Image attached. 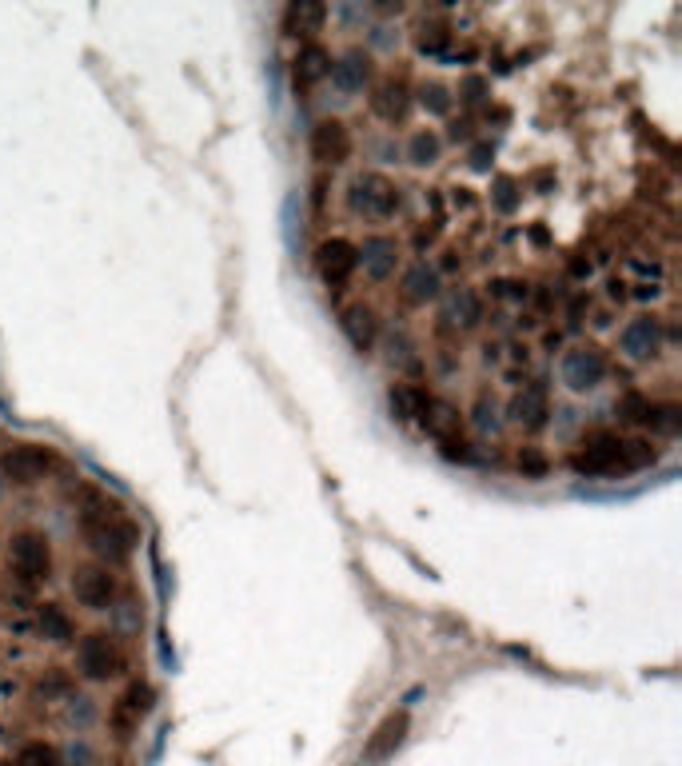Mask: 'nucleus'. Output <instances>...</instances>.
I'll return each mask as SVG.
<instances>
[{"label": "nucleus", "mask_w": 682, "mask_h": 766, "mask_svg": "<svg viewBox=\"0 0 682 766\" xmlns=\"http://www.w3.org/2000/svg\"><path fill=\"white\" fill-rule=\"evenodd\" d=\"M16 766H60L56 759V747L52 743H24L20 751H16Z\"/></svg>", "instance_id": "c85d7f7f"}, {"label": "nucleus", "mask_w": 682, "mask_h": 766, "mask_svg": "<svg viewBox=\"0 0 682 766\" xmlns=\"http://www.w3.org/2000/svg\"><path fill=\"white\" fill-rule=\"evenodd\" d=\"M403 196H399V184L379 176V172H363L355 184H351V208L367 220H391L399 212Z\"/></svg>", "instance_id": "7ed1b4c3"}, {"label": "nucleus", "mask_w": 682, "mask_h": 766, "mask_svg": "<svg viewBox=\"0 0 682 766\" xmlns=\"http://www.w3.org/2000/svg\"><path fill=\"white\" fill-rule=\"evenodd\" d=\"M328 72H332V52H328L324 44L308 40V44L300 48V56H296V68H292L296 88H312V84L328 80Z\"/></svg>", "instance_id": "aec40b11"}, {"label": "nucleus", "mask_w": 682, "mask_h": 766, "mask_svg": "<svg viewBox=\"0 0 682 766\" xmlns=\"http://www.w3.org/2000/svg\"><path fill=\"white\" fill-rule=\"evenodd\" d=\"M72 619H68V611L64 607H56V603H44L40 607V635L48 639V643H68L72 639Z\"/></svg>", "instance_id": "a878e982"}, {"label": "nucleus", "mask_w": 682, "mask_h": 766, "mask_svg": "<svg viewBox=\"0 0 682 766\" xmlns=\"http://www.w3.org/2000/svg\"><path fill=\"white\" fill-rule=\"evenodd\" d=\"M340 328H343V336L351 340V348H355V352H371V344H375V336H379V320H375V312H371V308H363V304L343 308Z\"/></svg>", "instance_id": "412c9836"}, {"label": "nucleus", "mask_w": 682, "mask_h": 766, "mask_svg": "<svg viewBox=\"0 0 682 766\" xmlns=\"http://www.w3.org/2000/svg\"><path fill=\"white\" fill-rule=\"evenodd\" d=\"M435 240H439V220H423V224L415 228V236H411V248H415V252H427Z\"/></svg>", "instance_id": "473e14b6"}, {"label": "nucleus", "mask_w": 682, "mask_h": 766, "mask_svg": "<svg viewBox=\"0 0 682 766\" xmlns=\"http://www.w3.org/2000/svg\"><path fill=\"white\" fill-rule=\"evenodd\" d=\"M328 20V8L324 4H288L284 8V32L288 36H300V40H312Z\"/></svg>", "instance_id": "b1692460"}, {"label": "nucleus", "mask_w": 682, "mask_h": 766, "mask_svg": "<svg viewBox=\"0 0 682 766\" xmlns=\"http://www.w3.org/2000/svg\"><path fill=\"white\" fill-rule=\"evenodd\" d=\"M52 467H56V455H52L48 447H40V443H12V447L0 455V475L12 479V483H20V487L40 483Z\"/></svg>", "instance_id": "39448f33"}, {"label": "nucleus", "mask_w": 682, "mask_h": 766, "mask_svg": "<svg viewBox=\"0 0 682 766\" xmlns=\"http://www.w3.org/2000/svg\"><path fill=\"white\" fill-rule=\"evenodd\" d=\"M8 555H12V567L24 583H40L52 571V547L40 531H16L8 543Z\"/></svg>", "instance_id": "423d86ee"}, {"label": "nucleus", "mask_w": 682, "mask_h": 766, "mask_svg": "<svg viewBox=\"0 0 682 766\" xmlns=\"http://www.w3.org/2000/svg\"><path fill=\"white\" fill-rule=\"evenodd\" d=\"M419 104H423L427 112H435V116H447V112H451V92L431 80V84L419 88Z\"/></svg>", "instance_id": "7c9ffc66"}, {"label": "nucleus", "mask_w": 682, "mask_h": 766, "mask_svg": "<svg viewBox=\"0 0 682 766\" xmlns=\"http://www.w3.org/2000/svg\"><path fill=\"white\" fill-rule=\"evenodd\" d=\"M152 699H156V691L148 687V683H132L120 699H116V707H112V727H116V735H132L144 719H148V711H152Z\"/></svg>", "instance_id": "f8f14e48"}, {"label": "nucleus", "mask_w": 682, "mask_h": 766, "mask_svg": "<svg viewBox=\"0 0 682 766\" xmlns=\"http://www.w3.org/2000/svg\"><path fill=\"white\" fill-rule=\"evenodd\" d=\"M407 160L411 164H435L439 160V136L431 128H419L411 140H407Z\"/></svg>", "instance_id": "cd10ccee"}, {"label": "nucleus", "mask_w": 682, "mask_h": 766, "mask_svg": "<svg viewBox=\"0 0 682 766\" xmlns=\"http://www.w3.org/2000/svg\"><path fill=\"white\" fill-rule=\"evenodd\" d=\"M559 372H563V383H567L571 391H595L599 383L607 380L611 364H607V356H603L599 348H591V344H575V348H567Z\"/></svg>", "instance_id": "0eeeda50"}, {"label": "nucleus", "mask_w": 682, "mask_h": 766, "mask_svg": "<svg viewBox=\"0 0 682 766\" xmlns=\"http://www.w3.org/2000/svg\"><path fill=\"white\" fill-rule=\"evenodd\" d=\"M495 296H499V300H511V304H523V300H527V284H519V280H499V284H495Z\"/></svg>", "instance_id": "f704fd0d"}, {"label": "nucleus", "mask_w": 682, "mask_h": 766, "mask_svg": "<svg viewBox=\"0 0 682 766\" xmlns=\"http://www.w3.org/2000/svg\"><path fill=\"white\" fill-rule=\"evenodd\" d=\"M407 108H411V88H407L403 76H399V80L391 76V80L375 84V92H371V112H375L379 120L399 124V120L407 116Z\"/></svg>", "instance_id": "a211bd4d"}, {"label": "nucleus", "mask_w": 682, "mask_h": 766, "mask_svg": "<svg viewBox=\"0 0 682 766\" xmlns=\"http://www.w3.org/2000/svg\"><path fill=\"white\" fill-rule=\"evenodd\" d=\"M439 288H443V272L435 264H427V260H415L399 280V292H403L407 304H427V300L439 296Z\"/></svg>", "instance_id": "6ab92c4d"}, {"label": "nucleus", "mask_w": 682, "mask_h": 766, "mask_svg": "<svg viewBox=\"0 0 682 766\" xmlns=\"http://www.w3.org/2000/svg\"><path fill=\"white\" fill-rule=\"evenodd\" d=\"M495 188H499V196H495V200H499V208H503V212H511V208H515V200H519V196H515V180H507V176H503Z\"/></svg>", "instance_id": "e433bc0d"}, {"label": "nucleus", "mask_w": 682, "mask_h": 766, "mask_svg": "<svg viewBox=\"0 0 682 766\" xmlns=\"http://www.w3.org/2000/svg\"><path fill=\"white\" fill-rule=\"evenodd\" d=\"M519 467L531 471V475H543V471H547V459H543V451L527 447V451H519Z\"/></svg>", "instance_id": "c9c22d12"}, {"label": "nucleus", "mask_w": 682, "mask_h": 766, "mask_svg": "<svg viewBox=\"0 0 682 766\" xmlns=\"http://www.w3.org/2000/svg\"><path fill=\"white\" fill-rule=\"evenodd\" d=\"M459 96H463V104H479V100L487 96V80H483V76H463Z\"/></svg>", "instance_id": "72a5a7b5"}, {"label": "nucleus", "mask_w": 682, "mask_h": 766, "mask_svg": "<svg viewBox=\"0 0 682 766\" xmlns=\"http://www.w3.org/2000/svg\"><path fill=\"white\" fill-rule=\"evenodd\" d=\"M403 735H407V715L399 711V715H387L379 727H375V735L367 739V763H383L399 743H403Z\"/></svg>", "instance_id": "5701e85b"}, {"label": "nucleus", "mask_w": 682, "mask_h": 766, "mask_svg": "<svg viewBox=\"0 0 682 766\" xmlns=\"http://www.w3.org/2000/svg\"><path fill=\"white\" fill-rule=\"evenodd\" d=\"M80 523H84L88 543H92L104 559H124V555L132 551L136 531H132V523L120 515V507H112V503H104V499H88Z\"/></svg>", "instance_id": "f257e3e1"}, {"label": "nucleus", "mask_w": 682, "mask_h": 766, "mask_svg": "<svg viewBox=\"0 0 682 766\" xmlns=\"http://www.w3.org/2000/svg\"><path fill=\"white\" fill-rule=\"evenodd\" d=\"M507 415L515 419V423H523L527 431H539L543 423H547V415H551V399H547V383H523V391L511 399V407H507Z\"/></svg>", "instance_id": "dca6fc26"}, {"label": "nucleus", "mask_w": 682, "mask_h": 766, "mask_svg": "<svg viewBox=\"0 0 682 766\" xmlns=\"http://www.w3.org/2000/svg\"><path fill=\"white\" fill-rule=\"evenodd\" d=\"M415 48H419L423 56H439V60H447V52L455 48V32H451L447 24H423V28L415 32Z\"/></svg>", "instance_id": "393cba45"}, {"label": "nucleus", "mask_w": 682, "mask_h": 766, "mask_svg": "<svg viewBox=\"0 0 682 766\" xmlns=\"http://www.w3.org/2000/svg\"><path fill=\"white\" fill-rule=\"evenodd\" d=\"M471 168H487V144H479V148L471 152Z\"/></svg>", "instance_id": "58836bf2"}, {"label": "nucleus", "mask_w": 682, "mask_h": 766, "mask_svg": "<svg viewBox=\"0 0 682 766\" xmlns=\"http://www.w3.org/2000/svg\"><path fill=\"white\" fill-rule=\"evenodd\" d=\"M431 403H435V395L423 383H391L387 387V407L399 423H423Z\"/></svg>", "instance_id": "2eb2a0df"}, {"label": "nucleus", "mask_w": 682, "mask_h": 766, "mask_svg": "<svg viewBox=\"0 0 682 766\" xmlns=\"http://www.w3.org/2000/svg\"><path fill=\"white\" fill-rule=\"evenodd\" d=\"M355 256H359V268L371 276V280H391L395 276V268H399V244L391 240V236H367L359 248H355Z\"/></svg>", "instance_id": "ddd939ff"}, {"label": "nucleus", "mask_w": 682, "mask_h": 766, "mask_svg": "<svg viewBox=\"0 0 682 766\" xmlns=\"http://www.w3.org/2000/svg\"><path fill=\"white\" fill-rule=\"evenodd\" d=\"M443 320H447L451 328H459V332L475 328V324L483 320V296H479V292H471V288H455V292L447 296Z\"/></svg>", "instance_id": "4be33fe9"}, {"label": "nucleus", "mask_w": 682, "mask_h": 766, "mask_svg": "<svg viewBox=\"0 0 682 766\" xmlns=\"http://www.w3.org/2000/svg\"><path fill=\"white\" fill-rule=\"evenodd\" d=\"M647 423L667 431V435H675L679 431V403H651V419Z\"/></svg>", "instance_id": "2f4dec72"}, {"label": "nucleus", "mask_w": 682, "mask_h": 766, "mask_svg": "<svg viewBox=\"0 0 682 766\" xmlns=\"http://www.w3.org/2000/svg\"><path fill=\"white\" fill-rule=\"evenodd\" d=\"M72 595H76V603H84L92 611H104L116 599V575L108 567L84 563V567L72 571Z\"/></svg>", "instance_id": "9d476101"}, {"label": "nucleus", "mask_w": 682, "mask_h": 766, "mask_svg": "<svg viewBox=\"0 0 682 766\" xmlns=\"http://www.w3.org/2000/svg\"><path fill=\"white\" fill-rule=\"evenodd\" d=\"M347 156H351V132H347V124L336 120V116H324V120L312 128V160L324 164V168H340Z\"/></svg>", "instance_id": "9b49d317"}, {"label": "nucleus", "mask_w": 682, "mask_h": 766, "mask_svg": "<svg viewBox=\"0 0 682 766\" xmlns=\"http://www.w3.org/2000/svg\"><path fill=\"white\" fill-rule=\"evenodd\" d=\"M619 344H623V352H627L631 360H651V356H659V348H663V324H659L655 316H635V320L623 328Z\"/></svg>", "instance_id": "4468645a"}, {"label": "nucleus", "mask_w": 682, "mask_h": 766, "mask_svg": "<svg viewBox=\"0 0 682 766\" xmlns=\"http://www.w3.org/2000/svg\"><path fill=\"white\" fill-rule=\"evenodd\" d=\"M328 76H332V84L340 92H363L371 84V76H375V64H371V56L363 48H351V52H343L340 60H332Z\"/></svg>", "instance_id": "f3484780"}, {"label": "nucleus", "mask_w": 682, "mask_h": 766, "mask_svg": "<svg viewBox=\"0 0 682 766\" xmlns=\"http://www.w3.org/2000/svg\"><path fill=\"white\" fill-rule=\"evenodd\" d=\"M76 667H80L84 679H92V683H108V679H116V675L124 671V651L116 647L112 635L92 631V635H84L80 647H76Z\"/></svg>", "instance_id": "20e7f679"}, {"label": "nucleus", "mask_w": 682, "mask_h": 766, "mask_svg": "<svg viewBox=\"0 0 682 766\" xmlns=\"http://www.w3.org/2000/svg\"><path fill=\"white\" fill-rule=\"evenodd\" d=\"M471 128H475L471 120H451V132H447V136H451L455 144H471V140H475V132H471Z\"/></svg>", "instance_id": "4c0bfd02"}, {"label": "nucleus", "mask_w": 682, "mask_h": 766, "mask_svg": "<svg viewBox=\"0 0 682 766\" xmlns=\"http://www.w3.org/2000/svg\"><path fill=\"white\" fill-rule=\"evenodd\" d=\"M619 280L627 288V300H655L667 288V268L655 256H627Z\"/></svg>", "instance_id": "6e6552de"}, {"label": "nucleus", "mask_w": 682, "mask_h": 766, "mask_svg": "<svg viewBox=\"0 0 682 766\" xmlns=\"http://www.w3.org/2000/svg\"><path fill=\"white\" fill-rule=\"evenodd\" d=\"M619 459H623V475H631V471H643V467H651V463L659 459V451H655L647 439L631 435V439H623V443H619Z\"/></svg>", "instance_id": "bb28decb"}, {"label": "nucleus", "mask_w": 682, "mask_h": 766, "mask_svg": "<svg viewBox=\"0 0 682 766\" xmlns=\"http://www.w3.org/2000/svg\"><path fill=\"white\" fill-rule=\"evenodd\" d=\"M615 411H619L627 423H647V419H651V399H647L643 391H627Z\"/></svg>", "instance_id": "c756f323"}, {"label": "nucleus", "mask_w": 682, "mask_h": 766, "mask_svg": "<svg viewBox=\"0 0 682 766\" xmlns=\"http://www.w3.org/2000/svg\"><path fill=\"white\" fill-rule=\"evenodd\" d=\"M359 268V256H355V244L343 240V236H332L316 248V272L328 288H343Z\"/></svg>", "instance_id": "1a4fd4ad"}, {"label": "nucleus", "mask_w": 682, "mask_h": 766, "mask_svg": "<svg viewBox=\"0 0 682 766\" xmlns=\"http://www.w3.org/2000/svg\"><path fill=\"white\" fill-rule=\"evenodd\" d=\"M619 443L623 435L615 431H587L583 443L571 451V467L579 475H623V459H619Z\"/></svg>", "instance_id": "f03ea898"}]
</instances>
